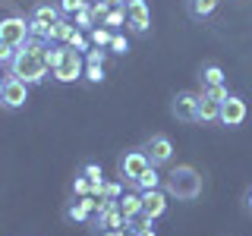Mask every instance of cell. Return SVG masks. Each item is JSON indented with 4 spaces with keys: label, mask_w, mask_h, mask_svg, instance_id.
I'll list each match as a JSON object with an SVG mask.
<instances>
[{
    "label": "cell",
    "mask_w": 252,
    "mask_h": 236,
    "mask_svg": "<svg viewBox=\"0 0 252 236\" xmlns=\"http://www.w3.org/2000/svg\"><path fill=\"white\" fill-rule=\"evenodd\" d=\"M10 76L22 79L26 85H41L51 76V69L44 63V41L41 38H29L26 44L16 47V57L10 63Z\"/></svg>",
    "instance_id": "6da1fadb"
},
{
    "label": "cell",
    "mask_w": 252,
    "mask_h": 236,
    "mask_svg": "<svg viewBox=\"0 0 252 236\" xmlns=\"http://www.w3.org/2000/svg\"><path fill=\"white\" fill-rule=\"evenodd\" d=\"M164 192L177 202H195L205 192V177L192 164H177L170 173H164Z\"/></svg>",
    "instance_id": "7a4b0ae2"
},
{
    "label": "cell",
    "mask_w": 252,
    "mask_h": 236,
    "mask_svg": "<svg viewBox=\"0 0 252 236\" xmlns=\"http://www.w3.org/2000/svg\"><path fill=\"white\" fill-rule=\"evenodd\" d=\"M152 167V161H148V154L142 151V148H129V151L120 154V161H117V177L123 179V183L136 186V179Z\"/></svg>",
    "instance_id": "3957f363"
},
{
    "label": "cell",
    "mask_w": 252,
    "mask_h": 236,
    "mask_svg": "<svg viewBox=\"0 0 252 236\" xmlns=\"http://www.w3.org/2000/svg\"><path fill=\"white\" fill-rule=\"evenodd\" d=\"M82 76H85V57L66 44V54H63L60 66L51 69V79H54V82H60V85H69V82H79Z\"/></svg>",
    "instance_id": "277c9868"
},
{
    "label": "cell",
    "mask_w": 252,
    "mask_h": 236,
    "mask_svg": "<svg viewBox=\"0 0 252 236\" xmlns=\"http://www.w3.org/2000/svg\"><path fill=\"white\" fill-rule=\"evenodd\" d=\"M57 19H63V13H60L57 3H35V6H32V13H29L32 38H41V41H44V35L51 31V26Z\"/></svg>",
    "instance_id": "5b68a950"
},
{
    "label": "cell",
    "mask_w": 252,
    "mask_h": 236,
    "mask_svg": "<svg viewBox=\"0 0 252 236\" xmlns=\"http://www.w3.org/2000/svg\"><path fill=\"white\" fill-rule=\"evenodd\" d=\"M126 29L136 38H145L152 31V6H148V0H126Z\"/></svg>",
    "instance_id": "8992f818"
},
{
    "label": "cell",
    "mask_w": 252,
    "mask_h": 236,
    "mask_svg": "<svg viewBox=\"0 0 252 236\" xmlns=\"http://www.w3.org/2000/svg\"><path fill=\"white\" fill-rule=\"evenodd\" d=\"M142 151L148 154L152 167H167L173 161V142H170V136H164V132H155V136H148L142 142Z\"/></svg>",
    "instance_id": "52a82bcc"
},
{
    "label": "cell",
    "mask_w": 252,
    "mask_h": 236,
    "mask_svg": "<svg viewBox=\"0 0 252 236\" xmlns=\"http://www.w3.org/2000/svg\"><path fill=\"white\" fill-rule=\"evenodd\" d=\"M246 117H249V104H246V98H243V94H233V91H230V98L220 101V117H218L220 126L236 129V126L246 123Z\"/></svg>",
    "instance_id": "ba28073f"
},
{
    "label": "cell",
    "mask_w": 252,
    "mask_h": 236,
    "mask_svg": "<svg viewBox=\"0 0 252 236\" xmlns=\"http://www.w3.org/2000/svg\"><path fill=\"white\" fill-rule=\"evenodd\" d=\"M199 91H177L170 98V114L180 123H195L199 120Z\"/></svg>",
    "instance_id": "9c48e42d"
},
{
    "label": "cell",
    "mask_w": 252,
    "mask_h": 236,
    "mask_svg": "<svg viewBox=\"0 0 252 236\" xmlns=\"http://www.w3.org/2000/svg\"><path fill=\"white\" fill-rule=\"evenodd\" d=\"M29 38H32V29H29L26 16H3V19H0V41L3 44L19 47V44H26Z\"/></svg>",
    "instance_id": "30bf717a"
},
{
    "label": "cell",
    "mask_w": 252,
    "mask_h": 236,
    "mask_svg": "<svg viewBox=\"0 0 252 236\" xmlns=\"http://www.w3.org/2000/svg\"><path fill=\"white\" fill-rule=\"evenodd\" d=\"M29 88L32 85H26L22 79L6 76L3 79V98H0V107L3 110H22L29 104Z\"/></svg>",
    "instance_id": "8fae6325"
},
{
    "label": "cell",
    "mask_w": 252,
    "mask_h": 236,
    "mask_svg": "<svg viewBox=\"0 0 252 236\" xmlns=\"http://www.w3.org/2000/svg\"><path fill=\"white\" fill-rule=\"evenodd\" d=\"M94 205H98V199L94 195H82V199H69L66 208H63V220L66 224H89V220L94 217Z\"/></svg>",
    "instance_id": "7c38bea8"
},
{
    "label": "cell",
    "mask_w": 252,
    "mask_h": 236,
    "mask_svg": "<svg viewBox=\"0 0 252 236\" xmlns=\"http://www.w3.org/2000/svg\"><path fill=\"white\" fill-rule=\"evenodd\" d=\"M167 202H170V195L164 192V186L161 189H145V192H142V214L152 217V220L164 217L167 214Z\"/></svg>",
    "instance_id": "4fadbf2b"
},
{
    "label": "cell",
    "mask_w": 252,
    "mask_h": 236,
    "mask_svg": "<svg viewBox=\"0 0 252 236\" xmlns=\"http://www.w3.org/2000/svg\"><path fill=\"white\" fill-rule=\"evenodd\" d=\"M218 3H220V0H186V13H189V19L205 22V19H211V16H215Z\"/></svg>",
    "instance_id": "5bb4252c"
},
{
    "label": "cell",
    "mask_w": 252,
    "mask_h": 236,
    "mask_svg": "<svg viewBox=\"0 0 252 236\" xmlns=\"http://www.w3.org/2000/svg\"><path fill=\"white\" fill-rule=\"evenodd\" d=\"M73 31H76V26L69 22V16H63V19H57V22L51 26V31L44 35V41H47V44H66V38L73 35Z\"/></svg>",
    "instance_id": "9a60e30c"
},
{
    "label": "cell",
    "mask_w": 252,
    "mask_h": 236,
    "mask_svg": "<svg viewBox=\"0 0 252 236\" xmlns=\"http://www.w3.org/2000/svg\"><path fill=\"white\" fill-rule=\"evenodd\" d=\"M117 205H120L123 217H142V192H123Z\"/></svg>",
    "instance_id": "2e32d148"
},
{
    "label": "cell",
    "mask_w": 252,
    "mask_h": 236,
    "mask_svg": "<svg viewBox=\"0 0 252 236\" xmlns=\"http://www.w3.org/2000/svg\"><path fill=\"white\" fill-rule=\"evenodd\" d=\"M199 82H202V88H211V85L227 82V76H224V69H220L218 63H205L199 69Z\"/></svg>",
    "instance_id": "e0dca14e"
},
{
    "label": "cell",
    "mask_w": 252,
    "mask_h": 236,
    "mask_svg": "<svg viewBox=\"0 0 252 236\" xmlns=\"http://www.w3.org/2000/svg\"><path fill=\"white\" fill-rule=\"evenodd\" d=\"M218 117H220V104L211 101L208 94H202L199 98V120L195 123H218Z\"/></svg>",
    "instance_id": "ac0fdd59"
},
{
    "label": "cell",
    "mask_w": 252,
    "mask_h": 236,
    "mask_svg": "<svg viewBox=\"0 0 252 236\" xmlns=\"http://www.w3.org/2000/svg\"><path fill=\"white\" fill-rule=\"evenodd\" d=\"M161 186H164V177L158 173V167H148L136 179V186H132V189H136V192H145V189H161Z\"/></svg>",
    "instance_id": "d6986e66"
},
{
    "label": "cell",
    "mask_w": 252,
    "mask_h": 236,
    "mask_svg": "<svg viewBox=\"0 0 252 236\" xmlns=\"http://www.w3.org/2000/svg\"><path fill=\"white\" fill-rule=\"evenodd\" d=\"M98 26H107L110 31H120V29L126 26V6H110L107 16L98 22Z\"/></svg>",
    "instance_id": "ffe728a7"
},
{
    "label": "cell",
    "mask_w": 252,
    "mask_h": 236,
    "mask_svg": "<svg viewBox=\"0 0 252 236\" xmlns=\"http://www.w3.org/2000/svg\"><path fill=\"white\" fill-rule=\"evenodd\" d=\"M73 26H76L79 31H92L94 26H98V19H94V13H92V3H89V6H82V10L73 16Z\"/></svg>",
    "instance_id": "44dd1931"
},
{
    "label": "cell",
    "mask_w": 252,
    "mask_h": 236,
    "mask_svg": "<svg viewBox=\"0 0 252 236\" xmlns=\"http://www.w3.org/2000/svg\"><path fill=\"white\" fill-rule=\"evenodd\" d=\"M63 54H66V44H47L44 41V63H47V69H57L60 60H63Z\"/></svg>",
    "instance_id": "7402d4cb"
},
{
    "label": "cell",
    "mask_w": 252,
    "mask_h": 236,
    "mask_svg": "<svg viewBox=\"0 0 252 236\" xmlns=\"http://www.w3.org/2000/svg\"><path fill=\"white\" fill-rule=\"evenodd\" d=\"M89 41H92L94 47H110V41H114V31H110L107 26H94V29L89 31Z\"/></svg>",
    "instance_id": "603a6c76"
},
{
    "label": "cell",
    "mask_w": 252,
    "mask_h": 236,
    "mask_svg": "<svg viewBox=\"0 0 252 236\" xmlns=\"http://www.w3.org/2000/svg\"><path fill=\"white\" fill-rule=\"evenodd\" d=\"M132 236H158V230H155V220L152 217H136V224H132V230H129Z\"/></svg>",
    "instance_id": "cb8c5ba5"
},
{
    "label": "cell",
    "mask_w": 252,
    "mask_h": 236,
    "mask_svg": "<svg viewBox=\"0 0 252 236\" xmlns=\"http://www.w3.org/2000/svg\"><path fill=\"white\" fill-rule=\"evenodd\" d=\"M66 44L73 47V51H79V54H82V57H85V54L92 51V41H89V38H85V31H79V29H76L73 35L66 38Z\"/></svg>",
    "instance_id": "d4e9b609"
},
{
    "label": "cell",
    "mask_w": 252,
    "mask_h": 236,
    "mask_svg": "<svg viewBox=\"0 0 252 236\" xmlns=\"http://www.w3.org/2000/svg\"><path fill=\"white\" fill-rule=\"evenodd\" d=\"M85 82H92V85H101V82H104V66H101V63H85Z\"/></svg>",
    "instance_id": "484cf974"
},
{
    "label": "cell",
    "mask_w": 252,
    "mask_h": 236,
    "mask_svg": "<svg viewBox=\"0 0 252 236\" xmlns=\"http://www.w3.org/2000/svg\"><path fill=\"white\" fill-rule=\"evenodd\" d=\"M123 179L117 177V179H104V195H101V199H120L123 195Z\"/></svg>",
    "instance_id": "4316f807"
},
{
    "label": "cell",
    "mask_w": 252,
    "mask_h": 236,
    "mask_svg": "<svg viewBox=\"0 0 252 236\" xmlns=\"http://www.w3.org/2000/svg\"><path fill=\"white\" fill-rule=\"evenodd\" d=\"M73 195H76V199H82V195H92V179L85 177V173H79V177L73 179Z\"/></svg>",
    "instance_id": "83f0119b"
},
{
    "label": "cell",
    "mask_w": 252,
    "mask_h": 236,
    "mask_svg": "<svg viewBox=\"0 0 252 236\" xmlns=\"http://www.w3.org/2000/svg\"><path fill=\"white\" fill-rule=\"evenodd\" d=\"M202 94H208L211 101H218V104H220V101L230 98V88H227V82H220V85H211V88H202Z\"/></svg>",
    "instance_id": "f1b7e54d"
},
{
    "label": "cell",
    "mask_w": 252,
    "mask_h": 236,
    "mask_svg": "<svg viewBox=\"0 0 252 236\" xmlns=\"http://www.w3.org/2000/svg\"><path fill=\"white\" fill-rule=\"evenodd\" d=\"M57 6L63 16H76L82 6H89V0H57Z\"/></svg>",
    "instance_id": "f546056e"
},
{
    "label": "cell",
    "mask_w": 252,
    "mask_h": 236,
    "mask_svg": "<svg viewBox=\"0 0 252 236\" xmlns=\"http://www.w3.org/2000/svg\"><path fill=\"white\" fill-rule=\"evenodd\" d=\"M107 51H110V54H120V57H123V54H129V41H126L123 31H114V41H110Z\"/></svg>",
    "instance_id": "4dcf8cb0"
},
{
    "label": "cell",
    "mask_w": 252,
    "mask_h": 236,
    "mask_svg": "<svg viewBox=\"0 0 252 236\" xmlns=\"http://www.w3.org/2000/svg\"><path fill=\"white\" fill-rule=\"evenodd\" d=\"M82 173L92 179V183H101L104 179V173H101V164H94V161H89V164H82Z\"/></svg>",
    "instance_id": "1f68e13d"
},
{
    "label": "cell",
    "mask_w": 252,
    "mask_h": 236,
    "mask_svg": "<svg viewBox=\"0 0 252 236\" xmlns=\"http://www.w3.org/2000/svg\"><path fill=\"white\" fill-rule=\"evenodd\" d=\"M104 60H107V47H94L92 44V51L85 54V63H101V66H104Z\"/></svg>",
    "instance_id": "d6a6232c"
},
{
    "label": "cell",
    "mask_w": 252,
    "mask_h": 236,
    "mask_svg": "<svg viewBox=\"0 0 252 236\" xmlns=\"http://www.w3.org/2000/svg\"><path fill=\"white\" fill-rule=\"evenodd\" d=\"M107 10H110V3H107V0H94V3H92V13H94V19H104V16H107Z\"/></svg>",
    "instance_id": "836d02e7"
},
{
    "label": "cell",
    "mask_w": 252,
    "mask_h": 236,
    "mask_svg": "<svg viewBox=\"0 0 252 236\" xmlns=\"http://www.w3.org/2000/svg\"><path fill=\"white\" fill-rule=\"evenodd\" d=\"M13 57H16V47H13V44H3V41H0V63H6V66H10V63H13Z\"/></svg>",
    "instance_id": "e575fe53"
},
{
    "label": "cell",
    "mask_w": 252,
    "mask_h": 236,
    "mask_svg": "<svg viewBox=\"0 0 252 236\" xmlns=\"http://www.w3.org/2000/svg\"><path fill=\"white\" fill-rule=\"evenodd\" d=\"M243 205H246V211H252V189H246V195H243Z\"/></svg>",
    "instance_id": "d590c367"
},
{
    "label": "cell",
    "mask_w": 252,
    "mask_h": 236,
    "mask_svg": "<svg viewBox=\"0 0 252 236\" xmlns=\"http://www.w3.org/2000/svg\"><path fill=\"white\" fill-rule=\"evenodd\" d=\"M101 236H129V230H104Z\"/></svg>",
    "instance_id": "8d00e7d4"
},
{
    "label": "cell",
    "mask_w": 252,
    "mask_h": 236,
    "mask_svg": "<svg viewBox=\"0 0 252 236\" xmlns=\"http://www.w3.org/2000/svg\"><path fill=\"white\" fill-rule=\"evenodd\" d=\"M110 6H126V0H107Z\"/></svg>",
    "instance_id": "74e56055"
},
{
    "label": "cell",
    "mask_w": 252,
    "mask_h": 236,
    "mask_svg": "<svg viewBox=\"0 0 252 236\" xmlns=\"http://www.w3.org/2000/svg\"><path fill=\"white\" fill-rule=\"evenodd\" d=\"M6 79V76H3ZM3 79H0V98H3Z\"/></svg>",
    "instance_id": "f35d334b"
},
{
    "label": "cell",
    "mask_w": 252,
    "mask_h": 236,
    "mask_svg": "<svg viewBox=\"0 0 252 236\" xmlns=\"http://www.w3.org/2000/svg\"><path fill=\"white\" fill-rule=\"evenodd\" d=\"M0 79H3V76H0Z\"/></svg>",
    "instance_id": "ab89813d"
},
{
    "label": "cell",
    "mask_w": 252,
    "mask_h": 236,
    "mask_svg": "<svg viewBox=\"0 0 252 236\" xmlns=\"http://www.w3.org/2000/svg\"><path fill=\"white\" fill-rule=\"evenodd\" d=\"M129 236H132V233H129Z\"/></svg>",
    "instance_id": "60d3db41"
}]
</instances>
